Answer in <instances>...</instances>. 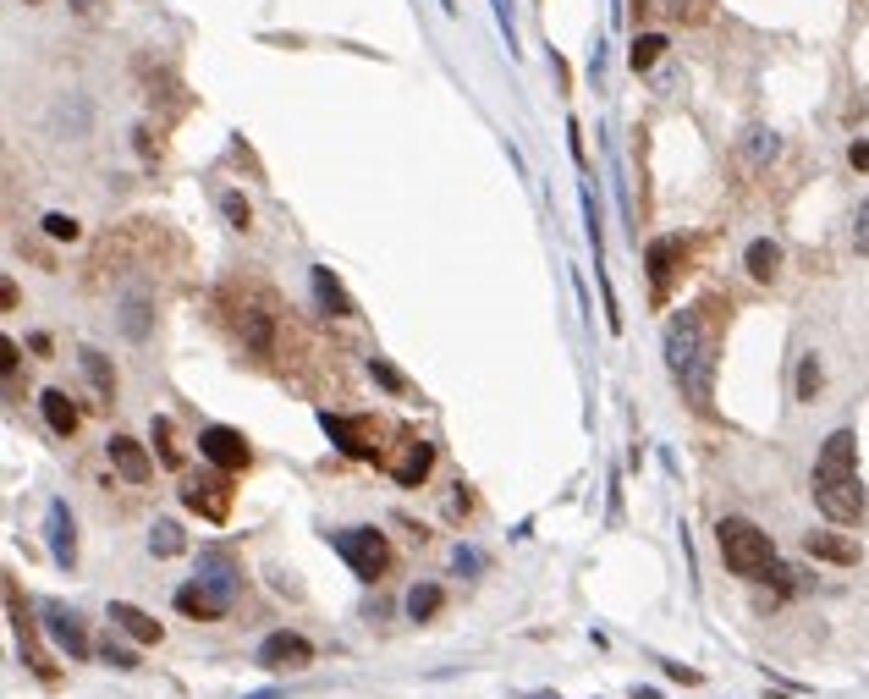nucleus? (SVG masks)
I'll return each instance as SVG.
<instances>
[{
    "mask_svg": "<svg viewBox=\"0 0 869 699\" xmlns=\"http://www.w3.org/2000/svg\"><path fill=\"white\" fill-rule=\"evenodd\" d=\"M154 452H160V463H165V468H182V446H176L171 419H154Z\"/></svg>",
    "mask_w": 869,
    "mask_h": 699,
    "instance_id": "nucleus-27",
    "label": "nucleus"
},
{
    "mask_svg": "<svg viewBox=\"0 0 869 699\" xmlns=\"http://www.w3.org/2000/svg\"><path fill=\"white\" fill-rule=\"evenodd\" d=\"M44 237H55V243H72V237H77V221H72V215H61V210H50V215H44Z\"/></svg>",
    "mask_w": 869,
    "mask_h": 699,
    "instance_id": "nucleus-32",
    "label": "nucleus"
},
{
    "mask_svg": "<svg viewBox=\"0 0 869 699\" xmlns=\"http://www.w3.org/2000/svg\"><path fill=\"white\" fill-rule=\"evenodd\" d=\"M743 270L754 281H776V270H781V248L770 243V237H754V243L743 248Z\"/></svg>",
    "mask_w": 869,
    "mask_h": 699,
    "instance_id": "nucleus-23",
    "label": "nucleus"
},
{
    "mask_svg": "<svg viewBox=\"0 0 869 699\" xmlns=\"http://www.w3.org/2000/svg\"><path fill=\"white\" fill-rule=\"evenodd\" d=\"M77 364H83L88 386L99 391V402L110 408V402H116V369H110V358L99 353V347H83V353H77Z\"/></svg>",
    "mask_w": 869,
    "mask_h": 699,
    "instance_id": "nucleus-21",
    "label": "nucleus"
},
{
    "mask_svg": "<svg viewBox=\"0 0 869 699\" xmlns=\"http://www.w3.org/2000/svg\"><path fill=\"white\" fill-rule=\"evenodd\" d=\"M847 166H853V171H869V138H853V149H847Z\"/></svg>",
    "mask_w": 869,
    "mask_h": 699,
    "instance_id": "nucleus-36",
    "label": "nucleus"
},
{
    "mask_svg": "<svg viewBox=\"0 0 869 699\" xmlns=\"http://www.w3.org/2000/svg\"><path fill=\"white\" fill-rule=\"evenodd\" d=\"M110 622H116L127 639H138V644H160V639H165L160 622H154L143 606H127V600H110Z\"/></svg>",
    "mask_w": 869,
    "mask_h": 699,
    "instance_id": "nucleus-18",
    "label": "nucleus"
},
{
    "mask_svg": "<svg viewBox=\"0 0 869 699\" xmlns=\"http://www.w3.org/2000/svg\"><path fill=\"white\" fill-rule=\"evenodd\" d=\"M803 551L820 556V562H836V567H853V562H858V540H847V534H831V529L803 534Z\"/></svg>",
    "mask_w": 869,
    "mask_h": 699,
    "instance_id": "nucleus-19",
    "label": "nucleus"
},
{
    "mask_svg": "<svg viewBox=\"0 0 869 699\" xmlns=\"http://www.w3.org/2000/svg\"><path fill=\"white\" fill-rule=\"evenodd\" d=\"M308 281H314V298H319V309H325L330 320H352V314H358V303L347 298V287L336 281V270H330V265H314V270H308Z\"/></svg>",
    "mask_w": 869,
    "mask_h": 699,
    "instance_id": "nucleus-17",
    "label": "nucleus"
},
{
    "mask_svg": "<svg viewBox=\"0 0 869 699\" xmlns=\"http://www.w3.org/2000/svg\"><path fill=\"white\" fill-rule=\"evenodd\" d=\"M242 303L237 309H220L231 314V331H237V342H242V353H253V358H270L275 353V325H281V303H275V292L264 287V281H242Z\"/></svg>",
    "mask_w": 869,
    "mask_h": 699,
    "instance_id": "nucleus-2",
    "label": "nucleus"
},
{
    "mask_svg": "<svg viewBox=\"0 0 869 699\" xmlns=\"http://www.w3.org/2000/svg\"><path fill=\"white\" fill-rule=\"evenodd\" d=\"M66 6H72L77 17H88V12H94V6H99V0H66Z\"/></svg>",
    "mask_w": 869,
    "mask_h": 699,
    "instance_id": "nucleus-38",
    "label": "nucleus"
},
{
    "mask_svg": "<svg viewBox=\"0 0 869 699\" xmlns=\"http://www.w3.org/2000/svg\"><path fill=\"white\" fill-rule=\"evenodd\" d=\"M182 529H176V523L171 518H160V523H154V534H149V551L154 556H182Z\"/></svg>",
    "mask_w": 869,
    "mask_h": 699,
    "instance_id": "nucleus-26",
    "label": "nucleus"
},
{
    "mask_svg": "<svg viewBox=\"0 0 869 699\" xmlns=\"http://www.w3.org/2000/svg\"><path fill=\"white\" fill-rule=\"evenodd\" d=\"M99 655H105V666H116V672H138V655H132V650H121L116 639H105V644H99Z\"/></svg>",
    "mask_w": 869,
    "mask_h": 699,
    "instance_id": "nucleus-33",
    "label": "nucleus"
},
{
    "mask_svg": "<svg viewBox=\"0 0 869 699\" xmlns=\"http://www.w3.org/2000/svg\"><path fill=\"white\" fill-rule=\"evenodd\" d=\"M28 6H39V0H28Z\"/></svg>",
    "mask_w": 869,
    "mask_h": 699,
    "instance_id": "nucleus-42",
    "label": "nucleus"
},
{
    "mask_svg": "<svg viewBox=\"0 0 869 699\" xmlns=\"http://www.w3.org/2000/svg\"><path fill=\"white\" fill-rule=\"evenodd\" d=\"M440 606H446L440 584H413V589H407V617H413V622H429Z\"/></svg>",
    "mask_w": 869,
    "mask_h": 699,
    "instance_id": "nucleus-24",
    "label": "nucleus"
},
{
    "mask_svg": "<svg viewBox=\"0 0 869 699\" xmlns=\"http://www.w3.org/2000/svg\"><path fill=\"white\" fill-rule=\"evenodd\" d=\"M39 408H44V424H50L61 441H66V435H77V402L66 397V391H44Z\"/></svg>",
    "mask_w": 869,
    "mask_h": 699,
    "instance_id": "nucleus-22",
    "label": "nucleus"
},
{
    "mask_svg": "<svg viewBox=\"0 0 869 699\" xmlns=\"http://www.w3.org/2000/svg\"><path fill=\"white\" fill-rule=\"evenodd\" d=\"M182 507L198 512L204 523H226L231 518V474L215 468V474H187L182 479Z\"/></svg>",
    "mask_w": 869,
    "mask_h": 699,
    "instance_id": "nucleus-7",
    "label": "nucleus"
},
{
    "mask_svg": "<svg viewBox=\"0 0 869 699\" xmlns=\"http://www.w3.org/2000/svg\"><path fill=\"white\" fill-rule=\"evenodd\" d=\"M814 507H820L831 523H842V529H858L869 501H864L858 474H836V479H814Z\"/></svg>",
    "mask_w": 869,
    "mask_h": 699,
    "instance_id": "nucleus-6",
    "label": "nucleus"
},
{
    "mask_svg": "<svg viewBox=\"0 0 869 699\" xmlns=\"http://www.w3.org/2000/svg\"><path fill=\"white\" fill-rule=\"evenodd\" d=\"M198 457H204L209 468L242 474V468L253 463V446H248V435L231 430V424H204V430H198Z\"/></svg>",
    "mask_w": 869,
    "mask_h": 699,
    "instance_id": "nucleus-8",
    "label": "nucleus"
},
{
    "mask_svg": "<svg viewBox=\"0 0 869 699\" xmlns=\"http://www.w3.org/2000/svg\"><path fill=\"white\" fill-rule=\"evenodd\" d=\"M820 358H814V353H803L798 358V402H814V391H820Z\"/></svg>",
    "mask_w": 869,
    "mask_h": 699,
    "instance_id": "nucleus-30",
    "label": "nucleus"
},
{
    "mask_svg": "<svg viewBox=\"0 0 869 699\" xmlns=\"http://www.w3.org/2000/svg\"><path fill=\"white\" fill-rule=\"evenodd\" d=\"M253 661H259L264 672H303V666H314V644H308L303 633H292V628H275V633L259 639Z\"/></svg>",
    "mask_w": 869,
    "mask_h": 699,
    "instance_id": "nucleus-9",
    "label": "nucleus"
},
{
    "mask_svg": "<svg viewBox=\"0 0 869 699\" xmlns=\"http://www.w3.org/2000/svg\"><path fill=\"white\" fill-rule=\"evenodd\" d=\"M721 309L715 298L693 303V309H677L666 325V369L671 380L682 386V397L693 402L699 419H710L715 402V320L710 314Z\"/></svg>",
    "mask_w": 869,
    "mask_h": 699,
    "instance_id": "nucleus-1",
    "label": "nucleus"
},
{
    "mask_svg": "<svg viewBox=\"0 0 869 699\" xmlns=\"http://www.w3.org/2000/svg\"><path fill=\"white\" fill-rule=\"evenodd\" d=\"M176 611L193 617V622H220L231 611V595H220V589H209L204 578H193V584L176 589Z\"/></svg>",
    "mask_w": 869,
    "mask_h": 699,
    "instance_id": "nucleus-15",
    "label": "nucleus"
},
{
    "mask_svg": "<svg viewBox=\"0 0 869 699\" xmlns=\"http://www.w3.org/2000/svg\"><path fill=\"white\" fill-rule=\"evenodd\" d=\"M853 248L869 259V199L858 204V215H853Z\"/></svg>",
    "mask_w": 869,
    "mask_h": 699,
    "instance_id": "nucleus-34",
    "label": "nucleus"
},
{
    "mask_svg": "<svg viewBox=\"0 0 869 699\" xmlns=\"http://www.w3.org/2000/svg\"><path fill=\"white\" fill-rule=\"evenodd\" d=\"M429 468H435V446H429V441H407V457H402V463H391V479L402 490H413V485H424V479H429Z\"/></svg>",
    "mask_w": 869,
    "mask_h": 699,
    "instance_id": "nucleus-20",
    "label": "nucleus"
},
{
    "mask_svg": "<svg viewBox=\"0 0 869 699\" xmlns=\"http://www.w3.org/2000/svg\"><path fill=\"white\" fill-rule=\"evenodd\" d=\"M198 578H204L209 589H220V595L237 600L242 567H237V556H231V551H220V545H204V551H198Z\"/></svg>",
    "mask_w": 869,
    "mask_h": 699,
    "instance_id": "nucleus-16",
    "label": "nucleus"
},
{
    "mask_svg": "<svg viewBox=\"0 0 869 699\" xmlns=\"http://www.w3.org/2000/svg\"><path fill=\"white\" fill-rule=\"evenodd\" d=\"M369 380L380 391H391V397H407V380H402V369H391L385 358H369Z\"/></svg>",
    "mask_w": 869,
    "mask_h": 699,
    "instance_id": "nucleus-29",
    "label": "nucleus"
},
{
    "mask_svg": "<svg viewBox=\"0 0 869 699\" xmlns=\"http://www.w3.org/2000/svg\"><path fill=\"white\" fill-rule=\"evenodd\" d=\"M633 699H660V688H638L633 683Z\"/></svg>",
    "mask_w": 869,
    "mask_h": 699,
    "instance_id": "nucleus-40",
    "label": "nucleus"
},
{
    "mask_svg": "<svg viewBox=\"0 0 869 699\" xmlns=\"http://www.w3.org/2000/svg\"><path fill=\"white\" fill-rule=\"evenodd\" d=\"M242 699H286L281 688H259V694H242Z\"/></svg>",
    "mask_w": 869,
    "mask_h": 699,
    "instance_id": "nucleus-39",
    "label": "nucleus"
},
{
    "mask_svg": "<svg viewBox=\"0 0 869 699\" xmlns=\"http://www.w3.org/2000/svg\"><path fill=\"white\" fill-rule=\"evenodd\" d=\"M319 430L330 435V446H341L347 457H363V463H385L380 446V424L374 419H347V413H319Z\"/></svg>",
    "mask_w": 869,
    "mask_h": 699,
    "instance_id": "nucleus-5",
    "label": "nucleus"
},
{
    "mask_svg": "<svg viewBox=\"0 0 869 699\" xmlns=\"http://www.w3.org/2000/svg\"><path fill=\"white\" fill-rule=\"evenodd\" d=\"M220 210H226V221L237 226V232H248V221H253L248 199H237V193H220Z\"/></svg>",
    "mask_w": 869,
    "mask_h": 699,
    "instance_id": "nucleus-31",
    "label": "nucleus"
},
{
    "mask_svg": "<svg viewBox=\"0 0 869 699\" xmlns=\"http://www.w3.org/2000/svg\"><path fill=\"white\" fill-rule=\"evenodd\" d=\"M44 540H50L55 567H66V573H72V567H77V523H72V507H66L61 496L44 507Z\"/></svg>",
    "mask_w": 869,
    "mask_h": 699,
    "instance_id": "nucleus-13",
    "label": "nucleus"
},
{
    "mask_svg": "<svg viewBox=\"0 0 869 699\" xmlns=\"http://www.w3.org/2000/svg\"><path fill=\"white\" fill-rule=\"evenodd\" d=\"M44 628H50V639L61 644L72 661H88L94 655V639H88V628H83V617H77L72 606H61V600H44Z\"/></svg>",
    "mask_w": 869,
    "mask_h": 699,
    "instance_id": "nucleus-11",
    "label": "nucleus"
},
{
    "mask_svg": "<svg viewBox=\"0 0 869 699\" xmlns=\"http://www.w3.org/2000/svg\"><path fill=\"white\" fill-rule=\"evenodd\" d=\"M715 545H721V562L732 567L737 578H765L776 567V545L759 523L748 518H721L715 523Z\"/></svg>",
    "mask_w": 869,
    "mask_h": 699,
    "instance_id": "nucleus-3",
    "label": "nucleus"
},
{
    "mask_svg": "<svg viewBox=\"0 0 869 699\" xmlns=\"http://www.w3.org/2000/svg\"><path fill=\"white\" fill-rule=\"evenodd\" d=\"M121 331H127L132 342L149 336V303H143V298H127V309H121Z\"/></svg>",
    "mask_w": 869,
    "mask_h": 699,
    "instance_id": "nucleus-28",
    "label": "nucleus"
},
{
    "mask_svg": "<svg viewBox=\"0 0 869 699\" xmlns=\"http://www.w3.org/2000/svg\"><path fill=\"white\" fill-rule=\"evenodd\" d=\"M660 672H666L671 683H688V688L704 683V672H693V666H682V661H660Z\"/></svg>",
    "mask_w": 869,
    "mask_h": 699,
    "instance_id": "nucleus-35",
    "label": "nucleus"
},
{
    "mask_svg": "<svg viewBox=\"0 0 869 699\" xmlns=\"http://www.w3.org/2000/svg\"><path fill=\"white\" fill-rule=\"evenodd\" d=\"M660 56H666V39H660V34H638L633 50H627V67H633V72H649Z\"/></svg>",
    "mask_w": 869,
    "mask_h": 699,
    "instance_id": "nucleus-25",
    "label": "nucleus"
},
{
    "mask_svg": "<svg viewBox=\"0 0 869 699\" xmlns=\"http://www.w3.org/2000/svg\"><path fill=\"white\" fill-rule=\"evenodd\" d=\"M330 545H336V556L363 578V584H374V578L391 567V540H385L380 529H341V534H330Z\"/></svg>",
    "mask_w": 869,
    "mask_h": 699,
    "instance_id": "nucleus-4",
    "label": "nucleus"
},
{
    "mask_svg": "<svg viewBox=\"0 0 869 699\" xmlns=\"http://www.w3.org/2000/svg\"><path fill=\"white\" fill-rule=\"evenodd\" d=\"M440 6H446V12H451V17H457V0H440Z\"/></svg>",
    "mask_w": 869,
    "mask_h": 699,
    "instance_id": "nucleus-41",
    "label": "nucleus"
},
{
    "mask_svg": "<svg viewBox=\"0 0 869 699\" xmlns=\"http://www.w3.org/2000/svg\"><path fill=\"white\" fill-rule=\"evenodd\" d=\"M644 270H649V298L666 303L671 281H677V270H682V237H655V243L644 248Z\"/></svg>",
    "mask_w": 869,
    "mask_h": 699,
    "instance_id": "nucleus-12",
    "label": "nucleus"
},
{
    "mask_svg": "<svg viewBox=\"0 0 869 699\" xmlns=\"http://www.w3.org/2000/svg\"><path fill=\"white\" fill-rule=\"evenodd\" d=\"M451 567H457V573H479V551H457V556H451Z\"/></svg>",
    "mask_w": 869,
    "mask_h": 699,
    "instance_id": "nucleus-37",
    "label": "nucleus"
},
{
    "mask_svg": "<svg viewBox=\"0 0 869 699\" xmlns=\"http://www.w3.org/2000/svg\"><path fill=\"white\" fill-rule=\"evenodd\" d=\"M6 611H11V633H17V644H22V661L33 666L39 683H55V666H50V655L39 650V628H33L28 606L17 600V584H11V578H6Z\"/></svg>",
    "mask_w": 869,
    "mask_h": 699,
    "instance_id": "nucleus-10",
    "label": "nucleus"
},
{
    "mask_svg": "<svg viewBox=\"0 0 869 699\" xmlns=\"http://www.w3.org/2000/svg\"><path fill=\"white\" fill-rule=\"evenodd\" d=\"M105 457H110V468H116L127 485H149V479H154V457L143 452L132 435H110V441H105Z\"/></svg>",
    "mask_w": 869,
    "mask_h": 699,
    "instance_id": "nucleus-14",
    "label": "nucleus"
}]
</instances>
